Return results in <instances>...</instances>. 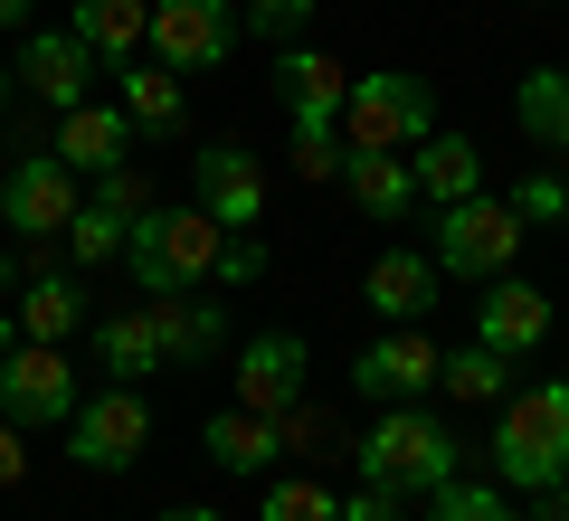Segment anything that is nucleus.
I'll use <instances>...</instances> for the list:
<instances>
[{"label":"nucleus","mask_w":569,"mask_h":521,"mask_svg":"<svg viewBox=\"0 0 569 521\" xmlns=\"http://www.w3.org/2000/svg\"><path fill=\"white\" fill-rule=\"evenodd\" d=\"M276 104L295 123V171L305 181H342V104H351V67L323 48H276Z\"/></svg>","instance_id":"f257e3e1"},{"label":"nucleus","mask_w":569,"mask_h":521,"mask_svg":"<svg viewBox=\"0 0 569 521\" xmlns=\"http://www.w3.org/2000/svg\"><path fill=\"white\" fill-rule=\"evenodd\" d=\"M493 474H503V493L569 483V380H531L493 408Z\"/></svg>","instance_id":"f03ea898"},{"label":"nucleus","mask_w":569,"mask_h":521,"mask_svg":"<svg viewBox=\"0 0 569 521\" xmlns=\"http://www.w3.org/2000/svg\"><path fill=\"white\" fill-rule=\"evenodd\" d=\"M219 247H228V228L209 209H142L133 238H123V265H133V284L152 303L162 294H209L219 284Z\"/></svg>","instance_id":"7ed1b4c3"},{"label":"nucleus","mask_w":569,"mask_h":521,"mask_svg":"<svg viewBox=\"0 0 569 521\" xmlns=\"http://www.w3.org/2000/svg\"><path fill=\"white\" fill-rule=\"evenodd\" d=\"M427 133H437V96H427V77H408V67H370V77H351L342 152H418Z\"/></svg>","instance_id":"20e7f679"},{"label":"nucleus","mask_w":569,"mask_h":521,"mask_svg":"<svg viewBox=\"0 0 569 521\" xmlns=\"http://www.w3.org/2000/svg\"><path fill=\"white\" fill-rule=\"evenodd\" d=\"M361 483L437 493V483H456V437L427 418V408H380V427L361 437Z\"/></svg>","instance_id":"39448f33"},{"label":"nucleus","mask_w":569,"mask_h":521,"mask_svg":"<svg viewBox=\"0 0 569 521\" xmlns=\"http://www.w3.org/2000/svg\"><path fill=\"white\" fill-rule=\"evenodd\" d=\"M522 209L512 200H456V209H437V275H466V284H493V275H512V257H522Z\"/></svg>","instance_id":"423d86ee"},{"label":"nucleus","mask_w":569,"mask_h":521,"mask_svg":"<svg viewBox=\"0 0 569 521\" xmlns=\"http://www.w3.org/2000/svg\"><path fill=\"white\" fill-rule=\"evenodd\" d=\"M247 20L238 0H152V39H142V58H162L171 77H219L228 58H238Z\"/></svg>","instance_id":"0eeeda50"},{"label":"nucleus","mask_w":569,"mask_h":521,"mask_svg":"<svg viewBox=\"0 0 569 521\" xmlns=\"http://www.w3.org/2000/svg\"><path fill=\"white\" fill-rule=\"evenodd\" d=\"M142 445H152V408H142V389H133V380L86 389L77 418H67V455H77L86 474H133Z\"/></svg>","instance_id":"6e6552de"},{"label":"nucleus","mask_w":569,"mask_h":521,"mask_svg":"<svg viewBox=\"0 0 569 521\" xmlns=\"http://www.w3.org/2000/svg\"><path fill=\"white\" fill-rule=\"evenodd\" d=\"M86 399L77 361H67V341H20L10 361H0V418L10 427H67Z\"/></svg>","instance_id":"1a4fd4ad"},{"label":"nucleus","mask_w":569,"mask_h":521,"mask_svg":"<svg viewBox=\"0 0 569 521\" xmlns=\"http://www.w3.org/2000/svg\"><path fill=\"white\" fill-rule=\"evenodd\" d=\"M437 370H447V351H437L418 322H389L380 341H361V351H351V389H361V399H380V408H418L427 389H437Z\"/></svg>","instance_id":"9d476101"},{"label":"nucleus","mask_w":569,"mask_h":521,"mask_svg":"<svg viewBox=\"0 0 569 521\" xmlns=\"http://www.w3.org/2000/svg\"><path fill=\"white\" fill-rule=\"evenodd\" d=\"M77 209H86V190H77V171H67L58 152H20V161H10V181H0V219L20 228V247L29 238H67Z\"/></svg>","instance_id":"9b49d317"},{"label":"nucleus","mask_w":569,"mask_h":521,"mask_svg":"<svg viewBox=\"0 0 569 521\" xmlns=\"http://www.w3.org/2000/svg\"><path fill=\"white\" fill-rule=\"evenodd\" d=\"M190 190H200V209L238 238V228L266 219V200H276V181H266V161L247 152V142H200L190 152Z\"/></svg>","instance_id":"f8f14e48"},{"label":"nucleus","mask_w":569,"mask_h":521,"mask_svg":"<svg viewBox=\"0 0 569 521\" xmlns=\"http://www.w3.org/2000/svg\"><path fill=\"white\" fill-rule=\"evenodd\" d=\"M305 332H247L238 341V408H257V418H295L305 408Z\"/></svg>","instance_id":"ddd939ff"},{"label":"nucleus","mask_w":569,"mask_h":521,"mask_svg":"<svg viewBox=\"0 0 569 521\" xmlns=\"http://www.w3.org/2000/svg\"><path fill=\"white\" fill-rule=\"evenodd\" d=\"M133 114H123V104H67L58 114V142H48V152L67 161V171H77V181H104V171H123V161H133Z\"/></svg>","instance_id":"4468645a"},{"label":"nucleus","mask_w":569,"mask_h":521,"mask_svg":"<svg viewBox=\"0 0 569 521\" xmlns=\"http://www.w3.org/2000/svg\"><path fill=\"white\" fill-rule=\"evenodd\" d=\"M96 67H104V58L77 39V29H29V48H20V67H10V77H20L39 104H58V114H67V104H86Z\"/></svg>","instance_id":"2eb2a0df"},{"label":"nucleus","mask_w":569,"mask_h":521,"mask_svg":"<svg viewBox=\"0 0 569 521\" xmlns=\"http://www.w3.org/2000/svg\"><path fill=\"white\" fill-rule=\"evenodd\" d=\"M475 341L503 351V361L541 351V341H550V294H541V284H522V275H493L485 303H475Z\"/></svg>","instance_id":"dca6fc26"},{"label":"nucleus","mask_w":569,"mask_h":521,"mask_svg":"<svg viewBox=\"0 0 569 521\" xmlns=\"http://www.w3.org/2000/svg\"><path fill=\"white\" fill-rule=\"evenodd\" d=\"M200 455L219 464V474H276L284 418H257V408H209V418H200Z\"/></svg>","instance_id":"f3484780"},{"label":"nucleus","mask_w":569,"mask_h":521,"mask_svg":"<svg viewBox=\"0 0 569 521\" xmlns=\"http://www.w3.org/2000/svg\"><path fill=\"white\" fill-rule=\"evenodd\" d=\"M114 104L133 114V133L171 142L190 123V77H171L162 58H133V67H114Z\"/></svg>","instance_id":"a211bd4d"},{"label":"nucleus","mask_w":569,"mask_h":521,"mask_svg":"<svg viewBox=\"0 0 569 521\" xmlns=\"http://www.w3.org/2000/svg\"><path fill=\"white\" fill-rule=\"evenodd\" d=\"M342 190H351V209L380 219V228H408L427 209L418 181H408V152H342Z\"/></svg>","instance_id":"6ab92c4d"},{"label":"nucleus","mask_w":569,"mask_h":521,"mask_svg":"<svg viewBox=\"0 0 569 521\" xmlns=\"http://www.w3.org/2000/svg\"><path fill=\"white\" fill-rule=\"evenodd\" d=\"M361 303L380 322H418L427 303H437V257H418V247H389V257L361 265Z\"/></svg>","instance_id":"aec40b11"},{"label":"nucleus","mask_w":569,"mask_h":521,"mask_svg":"<svg viewBox=\"0 0 569 521\" xmlns=\"http://www.w3.org/2000/svg\"><path fill=\"white\" fill-rule=\"evenodd\" d=\"M408 181H418L427 209H456V200H475V190H485V152H475L466 133H427L418 152H408Z\"/></svg>","instance_id":"412c9836"},{"label":"nucleus","mask_w":569,"mask_h":521,"mask_svg":"<svg viewBox=\"0 0 569 521\" xmlns=\"http://www.w3.org/2000/svg\"><path fill=\"white\" fill-rule=\"evenodd\" d=\"M67 29H77L104 67H133L142 39H152V0H67Z\"/></svg>","instance_id":"4be33fe9"},{"label":"nucleus","mask_w":569,"mask_h":521,"mask_svg":"<svg viewBox=\"0 0 569 521\" xmlns=\"http://www.w3.org/2000/svg\"><path fill=\"white\" fill-rule=\"evenodd\" d=\"M152 322H162V361L171 370H209V351L228 341V303H209V294H162Z\"/></svg>","instance_id":"5701e85b"},{"label":"nucleus","mask_w":569,"mask_h":521,"mask_svg":"<svg viewBox=\"0 0 569 521\" xmlns=\"http://www.w3.org/2000/svg\"><path fill=\"white\" fill-rule=\"evenodd\" d=\"M96 361H104V380H152V370H171V361H162V322H152V303L96 322Z\"/></svg>","instance_id":"b1692460"},{"label":"nucleus","mask_w":569,"mask_h":521,"mask_svg":"<svg viewBox=\"0 0 569 521\" xmlns=\"http://www.w3.org/2000/svg\"><path fill=\"white\" fill-rule=\"evenodd\" d=\"M10 313H20V341H77V332H86V284L48 265V275L20 284V303H10Z\"/></svg>","instance_id":"393cba45"},{"label":"nucleus","mask_w":569,"mask_h":521,"mask_svg":"<svg viewBox=\"0 0 569 521\" xmlns=\"http://www.w3.org/2000/svg\"><path fill=\"white\" fill-rule=\"evenodd\" d=\"M512 123L531 133V152H569V67H531L512 86Z\"/></svg>","instance_id":"a878e982"},{"label":"nucleus","mask_w":569,"mask_h":521,"mask_svg":"<svg viewBox=\"0 0 569 521\" xmlns=\"http://www.w3.org/2000/svg\"><path fill=\"white\" fill-rule=\"evenodd\" d=\"M437 389H447V399H475V408H503L512 399V361H503V351H485V341H466V351H447Z\"/></svg>","instance_id":"bb28decb"},{"label":"nucleus","mask_w":569,"mask_h":521,"mask_svg":"<svg viewBox=\"0 0 569 521\" xmlns=\"http://www.w3.org/2000/svg\"><path fill=\"white\" fill-rule=\"evenodd\" d=\"M123 238H133V219H123V209H104V200H86L77 219H67V265H114L123 257Z\"/></svg>","instance_id":"cd10ccee"},{"label":"nucleus","mask_w":569,"mask_h":521,"mask_svg":"<svg viewBox=\"0 0 569 521\" xmlns=\"http://www.w3.org/2000/svg\"><path fill=\"white\" fill-rule=\"evenodd\" d=\"M257 521H342V493H323L313 474H276L257 493Z\"/></svg>","instance_id":"c85d7f7f"},{"label":"nucleus","mask_w":569,"mask_h":521,"mask_svg":"<svg viewBox=\"0 0 569 521\" xmlns=\"http://www.w3.org/2000/svg\"><path fill=\"white\" fill-rule=\"evenodd\" d=\"M427 521H512V502H503V483H437Z\"/></svg>","instance_id":"c756f323"},{"label":"nucleus","mask_w":569,"mask_h":521,"mask_svg":"<svg viewBox=\"0 0 569 521\" xmlns=\"http://www.w3.org/2000/svg\"><path fill=\"white\" fill-rule=\"evenodd\" d=\"M323 10V0H238V20H247V39H276V48H295L305 39V20Z\"/></svg>","instance_id":"7c9ffc66"},{"label":"nucleus","mask_w":569,"mask_h":521,"mask_svg":"<svg viewBox=\"0 0 569 521\" xmlns=\"http://www.w3.org/2000/svg\"><path fill=\"white\" fill-rule=\"evenodd\" d=\"M512 209H522V228L569 219V181H560V171H531V181H512Z\"/></svg>","instance_id":"2f4dec72"},{"label":"nucleus","mask_w":569,"mask_h":521,"mask_svg":"<svg viewBox=\"0 0 569 521\" xmlns=\"http://www.w3.org/2000/svg\"><path fill=\"white\" fill-rule=\"evenodd\" d=\"M96 200H104V209H123V219H142V209H152V181L123 161V171H104V181H96Z\"/></svg>","instance_id":"473e14b6"},{"label":"nucleus","mask_w":569,"mask_h":521,"mask_svg":"<svg viewBox=\"0 0 569 521\" xmlns=\"http://www.w3.org/2000/svg\"><path fill=\"white\" fill-rule=\"evenodd\" d=\"M342 521H408V493H389V483H361V493H342Z\"/></svg>","instance_id":"72a5a7b5"},{"label":"nucleus","mask_w":569,"mask_h":521,"mask_svg":"<svg viewBox=\"0 0 569 521\" xmlns=\"http://www.w3.org/2000/svg\"><path fill=\"white\" fill-rule=\"evenodd\" d=\"M257 275H266V247H257V238L238 228V238L219 247V284H257Z\"/></svg>","instance_id":"f704fd0d"},{"label":"nucleus","mask_w":569,"mask_h":521,"mask_svg":"<svg viewBox=\"0 0 569 521\" xmlns=\"http://www.w3.org/2000/svg\"><path fill=\"white\" fill-rule=\"evenodd\" d=\"M20 437H29V427H10V418H0V493H10V483L29 474V445H20Z\"/></svg>","instance_id":"c9c22d12"},{"label":"nucleus","mask_w":569,"mask_h":521,"mask_svg":"<svg viewBox=\"0 0 569 521\" xmlns=\"http://www.w3.org/2000/svg\"><path fill=\"white\" fill-rule=\"evenodd\" d=\"M531 521H569V483H550V493H531Z\"/></svg>","instance_id":"e433bc0d"},{"label":"nucleus","mask_w":569,"mask_h":521,"mask_svg":"<svg viewBox=\"0 0 569 521\" xmlns=\"http://www.w3.org/2000/svg\"><path fill=\"white\" fill-rule=\"evenodd\" d=\"M162 521H228V512H209V502H181V512H162Z\"/></svg>","instance_id":"4c0bfd02"},{"label":"nucleus","mask_w":569,"mask_h":521,"mask_svg":"<svg viewBox=\"0 0 569 521\" xmlns=\"http://www.w3.org/2000/svg\"><path fill=\"white\" fill-rule=\"evenodd\" d=\"M10 351H20V313H0V361H10Z\"/></svg>","instance_id":"58836bf2"},{"label":"nucleus","mask_w":569,"mask_h":521,"mask_svg":"<svg viewBox=\"0 0 569 521\" xmlns=\"http://www.w3.org/2000/svg\"><path fill=\"white\" fill-rule=\"evenodd\" d=\"M0 29H29V0H0Z\"/></svg>","instance_id":"ea45409f"},{"label":"nucleus","mask_w":569,"mask_h":521,"mask_svg":"<svg viewBox=\"0 0 569 521\" xmlns=\"http://www.w3.org/2000/svg\"><path fill=\"white\" fill-rule=\"evenodd\" d=\"M29 275V257H0V294H10V284H20Z\"/></svg>","instance_id":"a19ab883"},{"label":"nucleus","mask_w":569,"mask_h":521,"mask_svg":"<svg viewBox=\"0 0 569 521\" xmlns=\"http://www.w3.org/2000/svg\"><path fill=\"white\" fill-rule=\"evenodd\" d=\"M0 114H10V67H0Z\"/></svg>","instance_id":"79ce46f5"}]
</instances>
